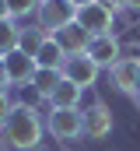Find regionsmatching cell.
<instances>
[{
	"mask_svg": "<svg viewBox=\"0 0 140 151\" xmlns=\"http://www.w3.org/2000/svg\"><path fill=\"white\" fill-rule=\"evenodd\" d=\"M42 119L35 113L28 102H21V106H11V113L4 119V127H0V137L11 144L14 151H35L42 144Z\"/></svg>",
	"mask_w": 140,
	"mask_h": 151,
	"instance_id": "obj_1",
	"label": "cell"
},
{
	"mask_svg": "<svg viewBox=\"0 0 140 151\" xmlns=\"http://www.w3.org/2000/svg\"><path fill=\"white\" fill-rule=\"evenodd\" d=\"M46 130L56 141H77V137H84V113L81 109H49Z\"/></svg>",
	"mask_w": 140,
	"mask_h": 151,
	"instance_id": "obj_2",
	"label": "cell"
},
{
	"mask_svg": "<svg viewBox=\"0 0 140 151\" xmlns=\"http://www.w3.org/2000/svg\"><path fill=\"white\" fill-rule=\"evenodd\" d=\"M39 25L49 32V35H56L60 28H67L77 21V7L70 4V0H42V7H39Z\"/></svg>",
	"mask_w": 140,
	"mask_h": 151,
	"instance_id": "obj_3",
	"label": "cell"
},
{
	"mask_svg": "<svg viewBox=\"0 0 140 151\" xmlns=\"http://www.w3.org/2000/svg\"><path fill=\"white\" fill-rule=\"evenodd\" d=\"M77 25H81L88 35H105V32L116 28V14H112L109 7H102L98 0H91V4L77 7Z\"/></svg>",
	"mask_w": 140,
	"mask_h": 151,
	"instance_id": "obj_4",
	"label": "cell"
},
{
	"mask_svg": "<svg viewBox=\"0 0 140 151\" xmlns=\"http://www.w3.org/2000/svg\"><path fill=\"white\" fill-rule=\"evenodd\" d=\"M98 63L88 56V53H77V56H67L63 60V67H60V74L67 77V81H74L77 88H95V81H98Z\"/></svg>",
	"mask_w": 140,
	"mask_h": 151,
	"instance_id": "obj_5",
	"label": "cell"
},
{
	"mask_svg": "<svg viewBox=\"0 0 140 151\" xmlns=\"http://www.w3.org/2000/svg\"><path fill=\"white\" fill-rule=\"evenodd\" d=\"M112 127H116V119H112V109L105 102H91L84 109V137L88 141H105L112 134Z\"/></svg>",
	"mask_w": 140,
	"mask_h": 151,
	"instance_id": "obj_6",
	"label": "cell"
},
{
	"mask_svg": "<svg viewBox=\"0 0 140 151\" xmlns=\"http://www.w3.org/2000/svg\"><path fill=\"white\" fill-rule=\"evenodd\" d=\"M109 77H112V84H116L123 95L133 99V91L140 88V60L137 56H119V60L109 67Z\"/></svg>",
	"mask_w": 140,
	"mask_h": 151,
	"instance_id": "obj_7",
	"label": "cell"
},
{
	"mask_svg": "<svg viewBox=\"0 0 140 151\" xmlns=\"http://www.w3.org/2000/svg\"><path fill=\"white\" fill-rule=\"evenodd\" d=\"M4 70H7V81L11 84H32V77H35V56H28V53H21V49H14V53H7L4 60Z\"/></svg>",
	"mask_w": 140,
	"mask_h": 151,
	"instance_id": "obj_8",
	"label": "cell"
},
{
	"mask_svg": "<svg viewBox=\"0 0 140 151\" xmlns=\"http://www.w3.org/2000/svg\"><path fill=\"white\" fill-rule=\"evenodd\" d=\"M98 67H112L116 60H119V39L112 35V32H105V35H91L88 42V49H84Z\"/></svg>",
	"mask_w": 140,
	"mask_h": 151,
	"instance_id": "obj_9",
	"label": "cell"
},
{
	"mask_svg": "<svg viewBox=\"0 0 140 151\" xmlns=\"http://www.w3.org/2000/svg\"><path fill=\"white\" fill-rule=\"evenodd\" d=\"M56 42L63 46V53H67V56H77V53H84V49H88L91 35L74 21V25H67V28H60V32H56Z\"/></svg>",
	"mask_w": 140,
	"mask_h": 151,
	"instance_id": "obj_10",
	"label": "cell"
},
{
	"mask_svg": "<svg viewBox=\"0 0 140 151\" xmlns=\"http://www.w3.org/2000/svg\"><path fill=\"white\" fill-rule=\"evenodd\" d=\"M81 95H84V88H77L74 81H60L56 84V91L49 95V109H81Z\"/></svg>",
	"mask_w": 140,
	"mask_h": 151,
	"instance_id": "obj_11",
	"label": "cell"
},
{
	"mask_svg": "<svg viewBox=\"0 0 140 151\" xmlns=\"http://www.w3.org/2000/svg\"><path fill=\"white\" fill-rule=\"evenodd\" d=\"M63 60H67V53H63V46L56 42V35H49L39 46V53H35V67H53V70H60Z\"/></svg>",
	"mask_w": 140,
	"mask_h": 151,
	"instance_id": "obj_12",
	"label": "cell"
},
{
	"mask_svg": "<svg viewBox=\"0 0 140 151\" xmlns=\"http://www.w3.org/2000/svg\"><path fill=\"white\" fill-rule=\"evenodd\" d=\"M63 81V74L60 70H53V67H35V77H32V88L39 99H46L49 102V95L56 91V84Z\"/></svg>",
	"mask_w": 140,
	"mask_h": 151,
	"instance_id": "obj_13",
	"label": "cell"
},
{
	"mask_svg": "<svg viewBox=\"0 0 140 151\" xmlns=\"http://www.w3.org/2000/svg\"><path fill=\"white\" fill-rule=\"evenodd\" d=\"M49 39V32L42 28V25H35V28H21V42H18V49L21 53H28V56H35L39 53V46Z\"/></svg>",
	"mask_w": 140,
	"mask_h": 151,
	"instance_id": "obj_14",
	"label": "cell"
},
{
	"mask_svg": "<svg viewBox=\"0 0 140 151\" xmlns=\"http://www.w3.org/2000/svg\"><path fill=\"white\" fill-rule=\"evenodd\" d=\"M18 42H21V28H18L14 21H0V60H4L7 53H14Z\"/></svg>",
	"mask_w": 140,
	"mask_h": 151,
	"instance_id": "obj_15",
	"label": "cell"
},
{
	"mask_svg": "<svg viewBox=\"0 0 140 151\" xmlns=\"http://www.w3.org/2000/svg\"><path fill=\"white\" fill-rule=\"evenodd\" d=\"M7 7H11V18L18 21V18H32V14H39L42 0H7Z\"/></svg>",
	"mask_w": 140,
	"mask_h": 151,
	"instance_id": "obj_16",
	"label": "cell"
},
{
	"mask_svg": "<svg viewBox=\"0 0 140 151\" xmlns=\"http://www.w3.org/2000/svg\"><path fill=\"white\" fill-rule=\"evenodd\" d=\"M11 99H7V91H0V127H4V119H7V113H11Z\"/></svg>",
	"mask_w": 140,
	"mask_h": 151,
	"instance_id": "obj_17",
	"label": "cell"
},
{
	"mask_svg": "<svg viewBox=\"0 0 140 151\" xmlns=\"http://www.w3.org/2000/svg\"><path fill=\"white\" fill-rule=\"evenodd\" d=\"M98 4H102V7H109L112 14H119V11H123V0H98Z\"/></svg>",
	"mask_w": 140,
	"mask_h": 151,
	"instance_id": "obj_18",
	"label": "cell"
},
{
	"mask_svg": "<svg viewBox=\"0 0 140 151\" xmlns=\"http://www.w3.org/2000/svg\"><path fill=\"white\" fill-rule=\"evenodd\" d=\"M0 21H14V18H11V7H7V0H0Z\"/></svg>",
	"mask_w": 140,
	"mask_h": 151,
	"instance_id": "obj_19",
	"label": "cell"
},
{
	"mask_svg": "<svg viewBox=\"0 0 140 151\" xmlns=\"http://www.w3.org/2000/svg\"><path fill=\"white\" fill-rule=\"evenodd\" d=\"M123 11H140V0H123Z\"/></svg>",
	"mask_w": 140,
	"mask_h": 151,
	"instance_id": "obj_20",
	"label": "cell"
},
{
	"mask_svg": "<svg viewBox=\"0 0 140 151\" xmlns=\"http://www.w3.org/2000/svg\"><path fill=\"white\" fill-rule=\"evenodd\" d=\"M7 84H11V81H7V70H4V63H0V91H4Z\"/></svg>",
	"mask_w": 140,
	"mask_h": 151,
	"instance_id": "obj_21",
	"label": "cell"
},
{
	"mask_svg": "<svg viewBox=\"0 0 140 151\" xmlns=\"http://www.w3.org/2000/svg\"><path fill=\"white\" fill-rule=\"evenodd\" d=\"M70 4H74V7H84V4H91V0H70Z\"/></svg>",
	"mask_w": 140,
	"mask_h": 151,
	"instance_id": "obj_22",
	"label": "cell"
},
{
	"mask_svg": "<svg viewBox=\"0 0 140 151\" xmlns=\"http://www.w3.org/2000/svg\"><path fill=\"white\" fill-rule=\"evenodd\" d=\"M133 102H137V106H140V88H137V91H133Z\"/></svg>",
	"mask_w": 140,
	"mask_h": 151,
	"instance_id": "obj_23",
	"label": "cell"
},
{
	"mask_svg": "<svg viewBox=\"0 0 140 151\" xmlns=\"http://www.w3.org/2000/svg\"><path fill=\"white\" fill-rule=\"evenodd\" d=\"M137 60H140V46H137Z\"/></svg>",
	"mask_w": 140,
	"mask_h": 151,
	"instance_id": "obj_24",
	"label": "cell"
}]
</instances>
